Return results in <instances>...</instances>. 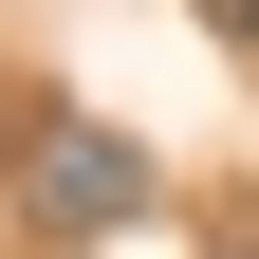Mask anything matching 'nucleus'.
Masks as SVG:
<instances>
[{
    "label": "nucleus",
    "mask_w": 259,
    "mask_h": 259,
    "mask_svg": "<svg viewBox=\"0 0 259 259\" xmlns=\"http://www.w3.org/2000/svg\"><path fill=\"white\" fill-rule=\"evenodd\" d=\"M19 204H37L56 241H111V222H148V148H130V130H93V111H56Z\"/></svg>",
    "instance_id": "obj_1"
},
{
    "label": "nucleus",
    "mask_w": 259,
    "mask_h": 259,
    "mask_svg": "<svg viewBox=\"0 0 259 259\" xmlns=\"http://www.w3.org/2000/svg\"><path fill=\"white\" fill-rule=\"evenodd\" d=\"M185 19H204V37H222V56H259V0H185Z\"/></svg>",
    "instance_id": "obj_2"
}]
</instances>
